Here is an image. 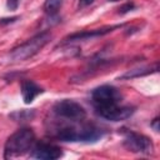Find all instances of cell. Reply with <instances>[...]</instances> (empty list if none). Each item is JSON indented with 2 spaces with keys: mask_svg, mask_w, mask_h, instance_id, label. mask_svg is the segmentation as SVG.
I'll return each mask as SVG.
<instances>
[{
  "mask_svg": "<svg viewBox=\"0 0 160 160\" xmlns=\"http://www.w3.org/2000/svg\"><path fill=\"white\" fill-rule=\"evenodd\" d=\"M104 131L91 124L80 125V126H66L59 129L56 138L61 141H70V142H94L102 138Z\"/></svg>",
  "mask_w": 160,
  "mask_h": 160,
  "instance_id": "cell-1",
  "label": "cell"
},
{
  "mask_svg": "<svg viewBox=\"0 0 160 160\" xmlns=\"http://www.w3.org/2000/svg\"><path fill=\"white\" fill-rule=\"evenodd\" d=\"M34 142H35L34 131L29 128L20 129L8 138L4 148V156L14 158V156L22 155L26 151L31 150Z\"/></svg>",
  "mask_w": 160,
  "mask_h": 160,
  "instance_id": "cell-2",
  "label": "cell"
},
{
  "mask_svg": "<svg viewBox=\"0 0 160 160\" xmlns=\"http://www.w3.org/2000/svg\"><path fill=\"white\" fill-rule=\"evenodd\" d=\"M50 39H51V34L48 31H42L32 36L28 41L22 42L21 45L16 46L15 49H12L10 52V58L14 61H22L29 58H32L50 41Z\"/></svg>",
  "mask_w": 160,
  "mask_h": 160,
  "instance_id": "cell-3",
  "label": "cell"
},
{
  "mask_svg": "<svg viewBox=\"0 0 160 160\" xmlns=\"http://www.w3.org/2000/svg\"><path fill=\"white\" fill-rule=\"evenodd\" d=\"M124 145L129 151L136 154H151L154 151V144L151 139L146 135L126 131L124 136Z\"/></svg>",
  "mask_w": 160,
  "mask_h": 160,
  "instance_id": "cell-4",
  "label": "cell"
},
{
  "mask_svg": "<svg viewBox=\"0 0 160 160\" xmlns=\"http://www.w3.org/2000/svg\"><path fill=\"white\" fill-rule=\"evenodd\" d=\"M91 99L95 108L99 106H106L111 104H119L122 99L121 92L111 85H101L92 90Z\"/></svg>",
  "mask_w": 160,
  "mask_h": 160,
  "instance_id": "cell-5",
  "label": "cell"
},
{
  "mask_svg": "<svg viewBox=\"0 0 160 160\" xmlns=\"http://www.w3.org/2000/svg\"><path fill=\"white\" fill-rule=\"evenodd\" d=\"M52 110L58 116H61V118H65L72 121L82 120L86 116V110L79 102L74 100H69V99L58 101L54 105Z\"/></svg>",
  "mask_w": 160,
  "mask_h": 160,
  "instance_id": "cell-6",
  "label": "cell"
},
{
  "mask_svg": "<svg viewBox=\"0 0 160 160\" xmlns=\"http://www.w3.org/2000/svg\"><path fill=\"white\" fill-rule=\"evenodd\" d=\"M95 112L100 118H104L110 121H122V120L129 119L135 112V108L129 106V105L120 106L119 104H111L106 106L95 108Z\"/></svg>",
  "mask_w": 160,
  "mask_h": 160,
  "instance_id": "cell-7",
  "label": "cell"
},
{
  "mask_svg": "<svg viewBox=\"0 0 160 160\" xmlns=\"http://www.w3.org/2000/svg\"><path fill=\"white\" fill-rule=\"evenodd\" d=\"M35 159H42V160H56L62 156V151L59 146L46 142H36L31 148V154Z\"/></svg>",
  "mask_w": 160,
  "mask_h": 160,
  "instance_id": "cell-8",
  "label": "cell"
},
{
  "mask_svg": "<svg viewBox=\"0 0 160 160\" xmlns=\"http://www.w3.org/2000/svg\"><path fill=\"white\" fill-rule=\"evenodd\" d=\"M122 25H114V26H106L102 29H94L90 31H81V32H75L69 35L68 38H65V41H80V40H89V39H94V38H99L102 35H106L111 31H114L115 29L121 28Z\"/></svg>",
  "mask_w": 160,
  "mask_h": 160,
  "instance_id": "cell-9",
  "label": "cell"
},
{
  "mask_svg": "<svg viewBox=\"0 0 160 160\" xmlns=\"http://www.w3.org/2000/svg\"><path fill=\"white\" fill-rule=\"evenodd\" d=\"M42 92L44 90L31 80H24L21 82V96L25 104H31L34 99Z\"/></svg>",
  "mask_w": 160,
  "mask_h": 160,
  "instance_id": "cell-10",
  "label": "cell"
},
{
  "mask_svg": "<svg viewBox=\"0 0 160 160\" xmlns=\"http://www.w3.org/2000/svg\"><path fill=\"white\" fill-rule=\"evenodd\" d=\"M155 71H158V65L135 68V69H131V70L126 71L125 74H122L119 79H120V80H129V79L140 78V76H144V75H148V74H151V72H155Z\"/></svg>",
  "mask_w": 160,
  "mask_h": 160,
  "instance_id": "cell-11",
  "label": "cell"
},
{
  "mask_svg": "<svg viewBox=\"0 0 160 160\" xmlns=\"http://www.w3.org/2000/svg\"><path fill=\"white\" fill-rule=\"evenodd\" d=\"M62 4V0H45V4H44V10L46 14L49 15H54L58 12V10L60 9Z\"/></svg>",
  "mask_w": 160,
  "mask_h": 160,
  "instance_id": "cell-12",
  "label": "cell"
},
{
  "mask_svg": "<svg viewBox=\"0 0 160 160\" xmlns=\"http://www.w3.org/2000/svg\"><path fill=\"white\" fill-rule=\"evenodd\" d=\"M134 9H135V4H134V2H126V4H124V5L120 6L119 12H120V14H126V12L134 10Z\"/></svg>",
  "mask_w": 160,
  "mask_h": 160,
  "instance_id": "cell-13",
  "label": "cell"
},
{
  "mask_svg": "<svg viewBox=\"0 0 160 160\" xmlns=\"http://www.w3.org/2000/svg\"><path fill=\"white\" fill-rule=\"evenodd\" d=\"M20 4V0H6V6L9 10H16Z\"/></svg>",
  "mask_w": 160,
  "mask_h": 160,
  "instance_id": "cell-14",
  "label": "cell"
},
{
  "mask_svg": "<svg viewBox=\"0 0 160 160\" xmlns=\"http://www.w3.org/2000/svg\"><path fill=\"white\" fill-rule=\"evenodd\" d=\"M19 19V16H12V18H4L0 20V25H6V24H11L14 21H16Z\"/></svg>",
  "mask_w": 160,
  "mask_h": 160,
  "instance_id": "cell-15",
  "label": "cell"
},
{
  "mask_svg": "<svg viewBox=\"0 0 160 160\" xmlns=\"http://www.w3.org/2000/svg\"><path fill=\"white\" fill-rule=\"evenodd\" d=\"M94 2V0H79V6L80 8H85V6H89Z\"/></svg>",
  "mask_w": 160,
  "mask_h": 160,
  "instance_id": "cell-16",
  "label": "cell"
},
{
  "mask_svg": "<svg viewBox=\"0 0 160 160\" xmlns=\"http://www.w3.org/2000/svg\"><path fill=\"white\" fill-rule=\"evenodd\" d=\"M151 126L154 128V130H155V131H159V118H155V119L152 120Z\"/></svg>",
  "mask_w": 160,
  "mask_h": 160,
  "instance_id": "cell-17",
  "label": "cell"
},
{
  "mask_svg": "<svg viewBox=\"0 0 160 160\" xmlns=\"http://www.w3.org/2000/svg\"><path fill=\"white\" fill-rule=\"evenodd\" d=\"M108 1H111V2H116V1H120V0H108Z\"/></svg>",
  "mask_w": 160,
  "mask_h": 160,
  "instance_id": "cell-18",
  "label": "cell"
}]
</instances>
